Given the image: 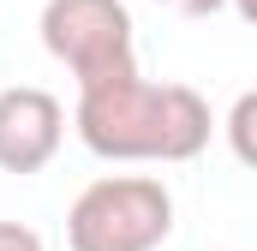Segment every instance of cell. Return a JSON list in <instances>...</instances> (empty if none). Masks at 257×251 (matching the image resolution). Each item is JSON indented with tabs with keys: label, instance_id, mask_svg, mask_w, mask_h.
<instances>
[{
	"label": "cell",
	"instance_id": "obj_3",
	"mask_svg": "<svg viewBox=\"0 0 257 251\" xmlns=\"http://www.w3.org/2000/svg\"><path fill=\"white\" fill-rule=\"evenodd\" d=\"M42 48L78 78V90L138 78V36L126 0H48L42 6Z\"/></svg>",
	"mask_w": 257,
	"mask_h": 251
},
{
	"label": "cell",
	"instance_id": "obj_1",
	"mask_svg": "<svg viewBox=\"0 0 257 251\" xmlns=\"http://www.w3.org/2000/svg\"><path fill=\"white\" fill-rule=\"evenodd\" d=\"M78 144L102 162H192L209 150V102L192 84H150L144 72L126 84L78 90Z\"/></svg>",
	"mask_w": 257,
	"mask_h": 251
},
{
	"label": "cell",
	"instance_id": "obj_5",
	"mask_svg": "<svg viewBox=\"0 0 257 251\" xmlns=\"http://www.w3.org/2000/svg\"><path fill=\"white\" fill-rule=\"evenodd\" d=\"M251 126H257V90H245V96L233 102V114H227V138H233V156H239V162H257Z\"/></svg>",
	"mask_w": 257,
	"mask_h": 251
},
{
	"label": "cell",
	"instance_id": "obj_4",
	"mask_svg": "<svg viewBox=\"0 0 257 251\" xmlns=\"http://www.w3.org/2000/svg\"><path fill=\"white\" fill-rule=\"evenodd\" d=\"M60 138H66V108L48 90L36 84L0 90V168L6 174H42L60 156Z\"/></svg>",
	"mask_w": 257,
	"mask_h": 251
},
{
	"label": "cell",
	"instance_id": "obj_7",
	"mask_svg": "<svg viewBox=\"0 0 257 251\" xmlns=\"http://www.w3.org/2000/svg\"><path fill=\"white\" fill-rule=\"evenodd\" d=\"M162 12H174V18H215L227 0H156Z\"/></svg>",
	"mask_w": 257,
	"mask_h": 251
},
{
	"label": "cell",
	"instance_id": "obj_2",
	"mask_svg": "<svg viewBox=\"0 0 257 251\" xmlns=\"http://www.w3.org/2000/svg\"><path fill=\"white\" fill-rule=\"evenodd\" d=\"M168 233H174V191L150 174L90 180L66 209L72 251H156Z\"/></svg>",
	"mask_w": 257,
	"mask_h": 251
},
{
	"label": "cell",
	"instance_id": "obj_6",
	"mask_svg": "<svg viewBox=\"0 0 257 251\" xmlns=\"http://www.w3.org/2000/svg\"><path fill=\"white\" fill-rule=\"evenodd\" d=\"M0 251H48V245H42L36 227H24V221H0Z\"/></svg>",
	"mask_w": 257,
	"mask_h": 251
}]
</instances>
